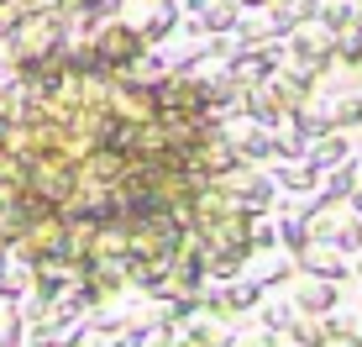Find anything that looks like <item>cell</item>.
Instances as JSON below:
<instances>
[{
  "label": "cell",
  "instance_id": "obj_3",
  "mask_svg": "<svg viewBox=\"0 0 362 347\" xmlns=\"http://www.w3.org/2000/svg\"><path fill=\"white\" fill-rule=\"evenodd\" d=\"M231 21V6H210V16H205V27H226Z\"/></svg>",
  "mask_w": 362,
  "mask_h": 347
},
{
  "label": "cell",
  "instance_id": "obj_1",
  "mask_svg": "<svg viewBox=\"0 0 362 347\" xmlns=\"http://www.w3.org/2000/svg\"><path fill=\"white\" fill-rule=\"evenodd\" d=\"M136 53H142V37H136L132 27H121V21L95 37V58L100 64H132Z\"/></svg>",
  "mask_w": 362,
  "mask_h": 347
},
{
  "label": "cell",
  "instance_id": "obj_2",
  "mask_svg": "<svg viewBox=\"0 0 362 347\" xmlns=\"http://www.w3.org/2000/svg\"><path fill=\"white\" fill-rule=\"evenodd\" d=\"M173 32V0H158L153 16H147V32L142 37H168Z\"/></svg>",
  "mask_w": 362,
  "mask_h": 347
}]
</instances>
